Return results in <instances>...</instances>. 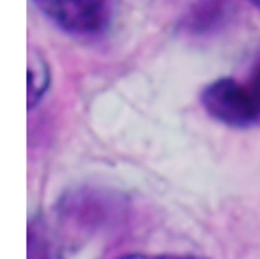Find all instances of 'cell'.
I'll list each match as a JSON object with an SVG mask.
<instances>
[{
  "label": "cell",
  "mask_w": 260,
  "mask_h": 259,
  "mask_svg": "<svg viewBox=\"0 0 260 259\" xmlns=\"http://www.w3.org/2000/svg\"><path fill=\"white\" fill-rule=\"evenodd\" d=\"M251 2H253V4H255V6H257V7H260V0H251Z\"/></svg>",
  "instance_id": "obj_6"
},
{
  "label": "cell",
  "mask_w": 260,
  "mask_h": 259,
  "mask_svg": "<svg viewBox=\"0 0 260 259\" xmlns=\"http://www.w3.org/2000/svg\"><path fill=\"white\" fill-rule=\"evenodd\" d=\"M120 259H201L193 256H144V254H130V256H123Z\"/></svg>",
  "instance_id": "obj_5"
},
{
  "label": "cell",
  "mask_w": 260,
  "mask_h": 259,
  "mask_svg": "<svg viewBox=\"0 0 260 259\" xmlns=\"http://www.w3.org/2000/svg\"><path fill=\"white\" fill-rule=\"evenodd\" d=\"M49 18L72 34L91 36L109 21L108 0H34Z\"/></svg>",
  "instance_id": "obj_2"
},
{
  "label": "cell",
  "mask_w": 260,
  "mask_h": 259,
  "mask_svg": "<svg viewBox=\"0 0 260 259\" xmlns=\"http://www.w3.org/2000/svg\"><path fill=\"white\" fill-rule=\"evenodd\" d=\"M28 259H51V243L39 219H32L28 226Z\"/></svg>",
  "instance_id": "obj_4"
},
{
  "label": "cell",
  "mask_w": 260,
  "mask_h": 259,
  "mask_svg": "<svg viewBox=\"0 0 260 259\" xmlns=\"http://www.w3.org/2000/svg\"><path fill=\"white\" fill-rule=\"evenodd\" d=\"M202 104L227 125H260V49L241 74L211 83L202 94Z\"/></svg>",
  "instance_id": "obj_1"
},
{
  "label": "cell",
  "mask_w": 260,
  "mask_h": 259,
  "mask_svg": "<svg viewBox=\"0 0 260 259\" xmlns=\"http://www.w3.org/2000/svg\"><path fill=\"white\" fill-rule=\"evenodd\" d=\"M49 83V71L44 59L37 53L30 56V90H28V104L30 108L36 106V102L43 97L46 87Z\"/></svg>",
  "instance_id": "obj_3"
}]
</instances>
